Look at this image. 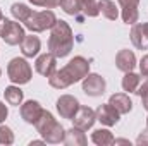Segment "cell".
<instances>
[{"label":"cell","mask_w":148,"mask_h":146,"mask_svg":"<svg viewBox=\"0 0 148 146\" xmlns=\"http://www.w3.org/2000/svg\"><path fill=\"white\" fill-rule=\"evenodd\" d=\"M88 74H90V62L84 57L77 55L71 59L62 69H57L52 74L48 77V84L55 89H66L74 83L83 81Z\"/></svg>","instance_id":"cell-1"},{"label":"cell","mask_w":148,"mask_h":146,"mask_svg":"<svg viewBox=\"0 0 148 146\" xmlns=\"http://www.w3.org/2000/svg\"><path fill=\"white\" fill-rule=\"evenodd\" d=\"M74 46V35L71 26L62 21L57 19V23L53 24L52 31H50V38H48V52L53 53L57 59H64L71 53Z\"/></svg>","instance_id":"cell-2"},{"label":"cell","mask_w":148,"mask_h":146,"mask_svg":"<svg viewBox=\"0 0 148 146\" xmlns=\"http://www.w3.org/2000/svg\"><path fill=\"white\" fill-rule=\"evenodd\" d=\"M35 127H36L38 134L43 138L45 143H48V145L64 143L66 129L60 126V122H57V119L48 110H43V113L40 115V119L35 122Z\"/></svg>","instance_id":"cell-3"},{"label":"cell","mask_w":148,"mask_h":146,"mask_svg":"<svg viewBox=\"0 0 148 146\" xmlns=\"http://www.w3.org/2000/svg\"><path fill=\"white\" fill-rule=\"evenodd\" d=\"M55 23H57V16L53 14V10L45 9V10H33V14L23 24L31 33H41V31L52 29Z\"/></svg>","instance_id":"cell-4"},{"label":"cell","mask_w":148,"mask_h":146,"mask_svg":"<svg viewBox=\"0 0 148 146\" xmlns=\"http://www.w3.org/2000/svg\"><path fill=\"white\" fill-rule=\"evenodd\" d=\"M7 76L10 79L12 84H28L33 77V69L29 65V62L23 57H16L9 62L7 65Z\"/></svg>","instance_id":"cell-5"},{"label":"cell","mask_w":148,"mask_h":146,"mask_svg":"<svg viewBox=\"0 0 148 146\" xmlns=\"http://www.w3.org/2000/svg\"><path fill=\"white\" fill-rule=\"evenodd\" d=\"M26 36V33H24V28L17 23V21H9L7 19V23H5V26H3V31H2V35L0 38L7 43V45H21V41L24 40Z\"/></svg>","instance_id":"cell-6"},{"label":"cell","mask_w":148,"mask_h":146,"mask_svg":"<svg viewBox=\"0 0 148 146\" xmlns=\"http://www.w3.org/2000/svg\"><path fill=\"white\" fill-rule=\"evenodd\" d=\"M105 88H107V83L100 74L90 72L83 79V91L88 96H102L105 93Z\"/></svg>","instance_id":"cell-7"},{"label":"cell","mask_w":148,"mask_h":146,"mask_svg":"<svg viewBox=\"0 0 148 146\" xmlns=\"http://www.w3.org/2000/svg\"><path fill=\"white\" fill-rule=\"evenodd\" d=\"M71 120H73V124L76 127H79L83 131H88L97 122V112L93 108H90V107H79Z\"/></svg>","instance_id":"cell-8"},{"label":"cell","mask_w":148,"mask_h":146,"mask_svg":"<svg viewBox=\"0 0 148 146\" xmlns=\"http://www.w3.org/2000/svg\"><path fill=\"white\" fill-rule=\"evenodd\" d=\"M119 3V9H121V16H122V21L126 24H136L138 19H140V10H138V5H140V0H117Z\"/></svg>","instance_id":"cell-9"},{"label":"cell","mask_w":148,"mask_h":146,"mask_svg":"<svg viewBox=\"0 0 148 146\" xmlns=\"http://www.w3.org/2000/svg\"><path fill=\"white\" fill-rule=\"evenodd\" d=\"M55 107H57V112H59V115H60L62 119H69V120H71L81 105H79V102L74 98L73 95H62V96L57 100Z\"/></svg>","instance_id":"cell-10"},{"label":"cell","mask_w":148,"mask_h":146,"mask_svg":"<svg viewBox=\"0 0 148 146\" xmlns=\"http://www.w3.org/2000/svg\"><path fill=\"white\" fill-rule=\"evenodd\" d=\"M35 69L40 76H45V77H50L52 74L57 71V57L50 52L40 55L35 62Z\"/></svg>","instance_id":"cell-11"},{"label":"cell","mask_w":148,"mask_h":146,"mask_svg":"<svg viewBox=\"0 0 148 146\" xmlns=\"http://www.w3.org/2000/svg\"><path fill=\"white\" fill-rule=\"evenodd\" d=\"M43 110L45 108L38 103L36 100H28V102L21 103V117L24 119V122L35 126V122L40 119V115L43 113Z\"/></svg>","instance_id":"cell-12"},{"label":"cell","mask_w":148,"mask_h":146,"mask_svg":"<svg viewBox=\"0 0 148 146\" xmlns=\"http://www.w3.org/2000/svg\"><path fill=\"white\" fill-rule=\"evenodd\" d=\"M95 112H97V120H100V122H102L103 126H107V127L115 126V124L119 122V117H121V113L114 108L110 103L100 105Z\"/></svg>","instance_id":"cell-13"},{"label":"cell","mask_w":148,"mask_h":146,"mask_svg":"<svg viewBox=\"0 0 148 146\" xmlns=\"http://www.w3.org/2000/svg\"><path fill=\"white\" fill-rule=\"evenodd\" d=\"M115 67L122 72H131L136 67V55L131 50H121L115 55Z\"/></svg>","instance_id":"cell-14"},{"label":"cell","mask_w":148,"mask_h":146,"mask_svg":"<svg viewBox=\"0 0 148 146\" xmlns=\"http://www.w3.org/2000/svg\"><path fill=\"white\" fill-rule=\"evenodd\" d=\"M41 50V41L40 38L35 36V35H26L24 40L21 41V52L26 59H33L36 57Z\"/></svg>","instance_id":"cell-15"},{"label":"cell","mask_w":148,"mask_h":146,"mask_svg":"<svg viewBox=\"0 0 148 146\" xmlns=\"http://www.w3.org/2000/svg\"><path fill=\"white\" fill-rule=\"evenodd\" d=\"M109 103H110L121 115L129 113V112L133 110V102H131V98H129L127 93H115V95H112L110 98H109Z\"/></svg>","instance_id":"cell-16"},{"label":"cell","mask_w":148,"mask_h":146,"mask_svg":"<svg viewBox=\"0 0 148 146\" xmlns=\"http://www.w3.org/2000/svg\"><path fill=\"white\" fill-rule=\"evenodd\" d=\"M64 145L67 146H86L88 145V139H86V134L83 129L73 126L69 131H66V138H64Z\"/></svg>","instance_id":"cell-17"},{"label":"cell","mask_w":148,"mask_h":146,"mask_svg":"<svg viewBox=\"0 0 148 146\" xmlns=\"http://www.w3.org/2000/svg\"><path fill=\"white\" fill-rule=\"evenodd\" d=\"M131 41L138 50H148V36L143 31V26L140 23L133 24L131 28Z\"/></svg>","instance_id":"cell-18"},{"label":"cell","mask_w":148,"mask_h":146,"mask_svg":"<svg viewBox=\"0 0 148 146\" xmlns=\"http://www.w3.org/2000/svg\"><path fill=\"white\" fill-rule=\"evenodd\" d=\"M3 96H5V102L9 103V105H14V107H19L21 103H23V98H24V93L21 91V88H19V84L17 86H7L5 89H3Z\"/></svg>","instance_id":"cell-19"},{"label":"cell","mask_w":148,"mask_h":146,"mask_svg":"<svg viewBox=\"0 0 148 146\" xmlns=\"http://www.w3.org/2000/svg\"><path fill=\"white\" fill-rule=\"evenodd\" d=\"M98 9L100 14L109 21H115L119 17V5H115L112 0H98Z\"/></svg>","instance_id":"cell-20"},{"label":"cell","mask_w":148,"mask_h":146,"mask_svg":"<svg viewBox=\"0 0 148 146\" xmlns=\"http://www.w3.org/2000/svg\"><path fill=\"white\" fill-rule=\"evenodd\" d=\"M141 84V76L136 72H124V77H122V89L126 93H136V89L140 88Z\"/></svg>","instance_id":"cell-21"},{"label":"cell","mask_w":148,"mask_h":146,"mask_svg":"<svg viewBox=\"0 0 148 146\" xmlns=\"http://www.w3.org/2000/svg\"><path fill=\"white\" fill-rule=\"evenodd\" d=\"M114 139L115 138H114V134L109 129H97L91 134V141L97 146H110L114 145Z\"/></svg>","instance_id":"cell-22"},{"label":"cell","mask_w":148,"mask_h":146,"mask_svg":"<svg viewBox=\"0 0 148 146\" xmlns=\"http://www.w3.org/2000/svg\"><path fill=\"white\" fill-rule=\"evenodd\" d=\"M10 12H12V16H14V19L16 21H19V23H24L31 14H33V9H29L26 3H21V2H16V3H12V7H10Z\"/></svg>","instance_id":"cell-23"},{"label":"cell","mask_w":148,"mask_h":146,"mask_svg":"<svg viewBox=\"0 0 148 146\" xmlns=\"http://www.w3.org/2000/svg\"><path fill=\"white\" fill-rule=\"evenodd\" d=\"M81 12L86 17H97L100 14L98 2H95V0H81Z\"/></svg>","instance_id":"cell-24"},{"label":"cell","mask_w":148,"mask_h":146,"mask_svg":"<svg viewBox=\"0 0 148 146\" xmlns=\"http://www.w3.org/2000/svg\"><path fill=\"white\" fill-rule=\"evenodd\" d=\"M60 9L69 16H77L81 12V0H60Z\"/></svg>","instance_id":"cell-25"},{"label":"cell","mask_w":148,"mask_h":146,"mask_svg":"<svg viewBox=\"0 0 148 146\" xmlns=\"http://www.w3.org/2000/svg\"><path fill=\"white\" fill-rule=\"evenodd\" d=\"M14 143V132L7 126H0V145H12Z\"/></svg>","instance_id":"cell-26"},{"label":"cell","mask_w":148,"mask_h":146,"mask_svg":"<svg viewBox=\"0 0 148 146\" xmlns=\"http://www.w3.org/2000/svg\"><path fill=\"white\" fill-rule=\"evenodd\" d=\"M136 95H140L143 108L148 110V79L145 81V83H143V84H140V88L136 89Z\"/></svg>","instance_id":"cell-27"},{"label":"cell","mask_w":148,"mask_h":146,"mask_svg":"<svg viewBox=\"0 0 148 146\" xmlns=\"http://www.w3.org/2000/svg\"><path fill=\"white\" fill-rule=\"evenodd\" d=\"M29 2L36 7H45V9H53L60 5V0H29Z\"/></svg>","instance_id":"cell-28"},{"label":"cell","mask_w":148,"mask_h":146,"mask_svg":"<svg viewBox=\"0 0 148 146\" xmlns=\"http://www.w3.org/2000/svg\"><path fill=\"white\" fill-rule=\"evenodd\" d=\"M140 74L143 77H148V53L143 55L141 60H140Z\"/></svg>","instance_id":"cell-29"},{"label":"cell","mask_w":148,"mask_h":146,"mask_svg":"<svg viewBox=\"0 0 148 146\" xmlns=\"http://www.w3.org/2000/svg\"><path fill=\"white\" fill-rule=\"evenodd\" d=\"M136 145L138 146H148V129L143 131V132L136 138Z\"/></svg>","instance_id":"cell-30"},{"label":"cell","mask_w":148,"mask_h":146,"mask_svg":"<svg viewBox=\"0 0 148 146\" xmlns=\"http://www.w3.org/2000/svg\"><path fill=\"white\" fill-rule=\"evenodd\" d=\"M7 115H9V108H7V105L0 102V124L7 119Z\"/></svg>","instance_id":"cell-31"},{"label":"cell","mask_w":148,"mask_h":146,"mask_svg":"<svg viewBox=\"0 0 148 146\" xmlns=\"http://www.w3.org/2000/svg\"><path fill=\"white\" fill-rule=\"evenodd\" d=\"M114 145H131L127 139H114Z\"/></svg>","instance_id":"cell-32"},{"label":"cell","mask_w":148,"mask_h":146,"mask_svg":"<svg viewBox=\"0 0 148 146\" xmlns=\"http://www.w3.org/2000/svg\"><path fill=\"white\" fill-rule=\"evenodd\" d=\"M29 145H31V146H38V145H47V143H45V141L41 139V141H31Z\"/></svg>","instance_id":"cell-33"},{"label":"cell","mask_w":148,"mask_h":146,"mask_svg":"<svg viewBox=\"0 0 148 146\" xmlns=\"http://www.w3.org/2000/svg\"><path fill=\"white\" fill-rule=\"evenodd\" d=\"M141 26H143V31H145V35L148 36V23H143Z\"/></svg>","instance_id":"cell-34"},{"label":"cell","mask_w":148,"mask_h":146,"mask_svg":"<svg viewBox=\"0 0 148 146\" xmlns=\"http://www.w3.org/2000/svg\"><path fill=\"white\" fill-rule=\"evenodd\" d=\"M2 17H3V14H2V9H0V19H2Z\"/></svg>","instance_id":"cell-35"},{"label":"cell","mask_w":148,"mask_h":146,"mask_svg":"<svg viewBox=\"0 0 148 146\" xmlns=\"http://www.w3.org/2000/svg\"><path fill=\"white\" fill-rule=\"evenodd\" d=\"M147 129H148V117H147Z\"/></svg>","instance_id":"cell-36"},{"label":"cell","mask_w":148,"mask_h":146,"mask_svg":"<svg viewBox=\"0 0 148 146\" xmlns=\"http://www.w3.org/2000/svg\"><path fill=\"white\" fill-rule=\"evenodd\" d=\"M0 76H2V71H0Z\"/></svg>","instance_id":"cell-37"}]
</instances>
